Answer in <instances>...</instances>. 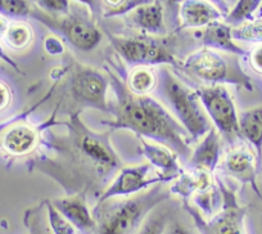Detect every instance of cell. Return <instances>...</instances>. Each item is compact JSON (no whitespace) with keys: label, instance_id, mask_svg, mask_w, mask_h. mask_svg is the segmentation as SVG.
Returning a JSON list of instances; mask_svg holds the SVG:
<instances>
[{"label":"cell","instance_id":"11","mask_svg":"<svg viewBox=\"0 0 262 234\" xmlns=\"http://www.w3.org/2000/svg\"><path fill=\"white\" fill-rule=\"evenodd\" d=\"M172 182L155 170L149 163L127 166L120 168L112 182L98 197L97 203L116 197H130L145 192L157 184Z\"/></svg>","mask_w":262,"mask_h":234},{"label":"cell","instance_id":"33","mask_svg":"<svg viewBox=\"0 0 262 234\" xmlns=\"http://www.w3.org/2000/svg\"><path fill=\"white\" fill-rule=\"evenodd\" d=\"M249 59H251L252 67H253L257 72H261L262 74V42L253 48V50L251 52Z\"/></svg>","mask_w":262,"mask_h":234},{"label":"cell","instance_id":"25","mask_svg":"<svg viewBox=\"0 0 262 234\" xmlns=\"http://www.w3.org/2000/svg\"><path fill=\"white\" fill-rule=\"evenodd\" d=\"M32 36L34 35H32L31 27L22 22H16V24L9 25L4 39L12 49H25L31 42Z\"/></svg>","mask_w":262,"mask_h":234},{"label":"cell","instance_id":"10","mask_svg":"<svg viewBox=\"0 0 262 234\" xmlns=\"http://www.w3.org/2000/svg\"><path fill=\"white\" fill-rule=\"evenodd\" d=\"M69 85L70 94L79 104L111 113L108 76L92 67L77 65L72 70Z\"/></svg>","mask_w":262,"mask_h":234},{"label":"cell","instance_id":"8","mask_svg":"<svg viewBox=\"0 0 262 234\" xmlns=\"http://www.w3.org/2000/svg\"><path fill=\"white\" fill-rule=\"evenodd\" d=\"M110 42L123 61L134 67L176 65L172 53L163 42L149 37H125L108 35Z\"/></svg>","mask_w":262,"mask_h":234},{"label":"cell","instance_id":"6","mask_svg":"<svg viewBox=\"0 0 262 234\" xmlns=\"http://www.w3.org/2000/svg\"><path fill=\"white\" fill-rule=\"evenodd\" d=\"M183 70L191 76L207 82L208 85H241L251 90V80L241 71L238 66L234 67L224 55L216 50L203 47L185 58L181 65Z\"/></svg>","mask_w":262,"mask_h":234},{"label":"cell","instance_id":"1","mask_svg":"<svg viewBox=\"0 0 262 234\" xmlns=\"http://www.w3.org/2000/svg\"><path fill=\"white\" fill-rule=\"evenodd\" d=\"M108 79L116 94V104L111 110L115 119L102 124L112 130H130L140 138L170 148L184 160L190 158V137L165 105L149 95L131 93L113 72H108Z\"/></svg>","mask_w":262,"mask_h":234},{"label":"cell","instance_id":"22","mask_svg":"<svg viewBox=\"0 0 262 234\" xmlns=\"http://www.w3.org/2000/svg\"><path fill=\"white\" fill-rule=\"evenodd\" d=\"M191 206L202 215L203 219H211L217 215L224 207V195L220 185L210 187L208 189L196 192L191 196Z\"/></svg>","mask_w":262,"mask_h":234},{"label":"cell","instance_id":"7","mask_svg":"<svg viewBox=\"0 0 262 234\" xmlns=\"http://www.w3.org/2000/svg\"><path fill=\"white\" fill-rule=\"evenodd\" d=\"M194 90L221 138H225L229 143L241 138L239 115L228 88L224 85H203Z\"/></svg>","mask_w":262,"mask_h":234},{"label":"cell","instance_id":"2","mask_svg":"<svg viewBox=\"0 0 262 234\" xmlns=\"http://www.w3.org/2000/svg\"><path fill=\"white\" fill-rule=\"evenodd\" d=\"M170 196L163 184H157L139 195L97 203L93 210L94 234H137L148 215Z\"/></svg>","mask_w":262,"mask_h":234},{"label":"cell","instance_id":"34","mask_svg":"<svg viewBox=\"0 0 262 234\" xmlns=\"http://www.w3.org/2000/svg\"><path fill=\"white\" fill-rule=\"evenodd\" d=\"M75 2L89 8L93 16H99L102 13V0H75Z\"/></svg>","mask_w":262,"mask_h":234},{"label":"cell","instance_id":"26","mask_svg":"<svg viewBox=\"0 0 262 234\" xmlns=\"http://www.w3.org/2000/svg\"><path fill=\"white\" fill-rule=\"evenodd\" d=\"M47 216L48 225H49L52 234H77L74 225L70 223L57 208L54 207L52 202H47Z\"/></svg>","mask_w":262,"mask_h":234},{"label":"cell","instance_id":"38","mask_svg":"<svg viewBox=\"0 0 262 234\" xmlns=\"http://www.w3.org/2000/svg\"><path fill=\"white\" fill-rule=\"evenodd\" d=\"M9 25L7 24V21L4 18H0V37L4 36L7 32V29H8Z\"/></svg>","mask_w":262,"mask_h":234},{"label":"cell","instance_id":"31","mask_svg":"<svg viewBox=\"0 0 262 234\" xmlns=\"http://www.w3.org/2000/svg\"><path fill=\"white\" fill-rule=\"evenodd\" d=\"M165 11V19L173 26H179V8L183 0H158Z\"/></svg>","mask_w":262,"mask_h":234},{"label":"cell","instance_id":"18","mask_svg":"<svg viewBox=\"0 0 262 234\" xmlns=\"http://www.w3.org/2000/svg\"><path fill=\"white\" fill-rule=\"evenodd\" d=\"M39 143L37 130L31 125L17 124L8 127L2 135V147L12 156H26L36 148Z\"/></svg>","mask_w":262,"mask_h":234},{"label":"cell","instance_id":"3","mask_svg":"<svg viewBox=\"0 0 262 234\" xmlns=\"http://www.w3.org/2000/svg\"><path fill=\"white\" fill-rule=\"evenodd\" d=\"M158 93L193 142H200L213 127L195 90L181 82L167 67L157 77Z\"/></svg>","mask_w":262,"mask_h":234},{"label":"cell","instance_id":"37","mask_svg":"<svg viewBox=\"0 0 262 234\" xmlns=\"http://www.w3.org/2000/svg\"><path fill=\"white\" fill-rule=\"evenodd\" d=\"M0 59H3L4 62H7V63H8V65H11L12 67H14V69H16L17 71L19 72V69H18V66H17V65H16V62H14L13 59H11V58H9L8 55H7V53L4 52L3 48H2V47H0Z\"/></svg>","mask_w":262,"mask_h":234},{"label":"cell","instance_id":"19","mask_svg":"<svg viewBox=\"0 0 262 234\" xmlns=\"http://www.w3.org/2000/svg\"><path fill=\"white\" fill-rule=\"evenodd\" d=\"M213 184L215 180L212 173L200 168H191L190 171L181 173L175 179V183L168 188V190L171 196L176 195L184 201H188L194 193L208 189Z\"/></svg>","mask_w":262,"mask_h":234},{"label":"cell","instance_id":"23","mask_svg":"<svg viewBox=\"0 0 262 234\" xmlns=\"http://www.w3.org/2000/svg\"><path fill=\"white\" fill-rule=\"evenodd\" d=\"M126 87L137 95H148L157 87V76L150 67H134L128 74Z\"/></svg>","mask_w":262,"mask_h":234},{"label":"cell","instance_id":"28","mask_svg":"<svg viewBox=\"0 0 262 234\" xmlns=\"http://www.w3.org/2000/svg\"><path fill=\"white\" fill-rule=\"evenodd\" d=\"M34 8L27 0H0V13L12 18H25L32 14Z\"/></svg>","mask_w":262,"mask_h":234},{"label":"cell","instance_id":"4","mask_svg":"<svg viewBox=\"0 0 262 234\" xmlns=\"http://www.w3.org/2000/svg\"><path fill=\"white\" fill-rule=\"evenodd\" d=\"M69 126L75 155L82 165L86 163L94 168L99 178L110 177L113 171L120 170V158L107 134H99L85 126L79 112L71 115Z\"/></svg>","mask_w":262,"mask_h":234},{"label":"cell","instance_id":"14","mask_svg":"<svg viewBox=\"0 0 262 234\" xmlns=\"http://www.w3.org/2000/svg\"><path fill=\"white\" fill-rule=\"evenodd\" d=\"M130 27L150 35H165L166 29L165 11L158 0L143 4L125 16Z\"/></svg>","mask_w":262,"mask_h":234},{"label":"cell","instance_id":"20","mask_svg":"<svg viewBox=\"0 0 262 234\" xmlns=\"http://www.w3.org/2000/svg\"><path fill=\"white\" fill-rule=\"evenodd\" d=\"M202 42L206 48L223 50L235 55H243L244 49L235 44L233 37V26L226 22L216 21L205 27L202 32Z\"/></svg>","mask_w":262,"mask_h":234},{"label":"cell","instance_id":"30","mask_svg":"<svg viewBox=\"0 0 262 234\" xmlns=\"http://www.w3.org/2000/svg\"><path fill=\"white\" fill-rule=\"evenodd\" d=\"M41 11L50 16H64L71 9L70 0H37Z\"/></svg>","mask_w":262,"mask_h":234},{"label":"cell","instance_id":"16","mask_svg":"<svg viewBox=\"0 0 262 234\" xmlns=\"http://www.w3.org/2000/svg\"><path fill=\"white\" fill-rule=\"evenodd\" d=\"M140 152L147 158L148 163L163 177L175 180L183 171L176 158V153L170 148L158 143H150L147 139H140Z\"/></svg>","mask_w":262,"mask_h":234},{"label":"cell","instance_id":"12","mask_svg":"<svg viewBox=\"0 0 262 234\" xmlns=\"http://www.w3.org/2000/svg\"><path fill=\"white\" fill-rule=\"evenodd\" d=\"M52 203L76 228L80 234H94L97 224L93 216V211L88 207L84 193L58 198L52 201Z\"/></svg>","mask_w":262,"mask_h":234},{"label":"cell","instance_id":"9","mask_svg":"<svg viewBox=\"0 0 262 234\" xmlns=\"http://www.w3.org/2000/svg\"><path fill=\"white\" fill-rule=\"evenodd\" d=\"M220 188L224 195V207L213 218L203 219L188 201H184V207L193 219L200 234H246V210L238 205L235 193L229 190L221 182Z\"/></svg>","mask_w":262,"mask_h":234},{"label":"cell","instance_id":"32","mask_svg":"<svg viewBox=\"0 0 262 234\" xmlns=\"http://www.w3.org/2000/svg\"><path fill=\"white\" fill-rule=\"evenodd\" d=\"M163 234H200L198 230H193L191 226L185 224L184 221L179 220V219H171L168 220L167 225H166Z\"/></svg>","mask_w":262,"mask_h":234},{"label":"cell","instance_id":"29","mask_svg":"<svg viewBox=\"0 0 262 234\" xmlns=\"http://www.w3.org/2000/svg\"><path fill=\"white\" fill-rule=\"evenodd\" d=\"M233 37L243 41H262V18L233 27Z\"/></svg>","mask_w":262,"mask_h":234},{"label":"cell","instance_id":"24","mask_svg":"<svg viewBox=\"0 0 262 234\" xmlns=\"http://www.w3.org/2000/svg\"><path fill=\"white\" fill-rule=\"evenodd\" d=\"M262 4V0H236L235 6L231 9L230 13L226 16L225 22L230 26L244 24V21L251 18Z\"/></svg>","mask_w":262,"mask_h":234},{"label":"cell","instance_id":"13","mask_svg":"<svg viewBox=\"0 0 262 234\" xmlns=\"http://www.w3.org/2000/svg\"><path fill=\"white\" fill-rule=\"evenodd\" d=\"M223 17V12L208 0H183L179 8V29L207 27Z\"/></svg>","mask_w":262,"mask_h":234},{"label":"cell","instance_id":"5","mask_svg":"<svg viewBox=\"0 0 262 234\" xmlns=\"http://www.w3.org/2000/svg\"><path fill=\"white\" fill-rule=\"evenodd\" d=\"M31 16L58 32L72 47L81 52H90L102 41V31L92 19L89 12L81 7L71 6L70 12L64 16H50L41 9L34 8Z\"/></svg>","mask_w":262,"mask_h":234},{"label":"cell","instance_id":"40","mask_svg":"<svg viewBox=\"0 0 262 234\" xmlns=\"http://www.w3.org/2000/svg\"><path fill=\"white\" fill-rule=\"evenodd\" d=\"M257 18H262V4L259 6L258 11H257Z\"/></svg>","mask_w":262,"mask_h":234},{"label":"cell","instance_id":"27","mask_svg":"<svg viewBox=\"0 0 262 234\" xmlns=\"http://www.w3.org/2000/svg\"><path fill=\"white\" fill-rule=\"evenodd\" d=\"M170 218L168 211L165 210H157L153 214L150 212L137 234H163Z\"/></svg>","mask_w":262,"mask_h":234},{"label":"cell","instance_id":"36","mask_svg":"<svg viewBox=\"0 0 262 234\" xmlns=\"http://www.w3.org/2000/svg\"><path fill=\"white\" fill-rule=\"evenodd\" d=\"M12 99L11 90L6 84L0 81V111H4L9 105Z\"/></svg>","mask_w":262,"mask_h":234},{"label":"cell","instance_id":"39","mask_svg":"<svg viewBox=\"0 0 262 234\" xmlns=\"http://www.w3.org/2000/svg\"><path fill=\"white\" fill-rule=\"evenodd\" d=\"M258 234H262V211H261V215H259V221H258Z\"/></svg>","mask_w":262,"mask_h":234},{"label":"cell","instance_id":"17","mask_svg":"<svg viewBox=\"0 0 262 234\" xmlns=\"http://www.w3.org/2000/svg\"><path fill=\"white\" fill-rule=\"evenodd\" d=\"M223 168L241 182L251 183L256 188V158L254 155L244 145L234 147L223 157Z\"/></svg>","mask_w":262,"mask_h":234},{"label":"cell","instance_id":"35","mask_svg":"<svg viewBox=\"0 0 262 234\" xmlns=\"http://www.w3.org/2000/svg\"><path fill=\"white\" fill-rule=\"evenodd\" d=\"M45 49L50 54H60L63 52V45L57 37H48L45 40Z\"/></svg>","mask_w":262,"mask_h":234},{"label":"cell","instance_id":"15","mask_svg":"<svg viewBox=\"0 0 262 234\" xmlns=\"http://www.w3.org/2000/svg\"><path fill=\"white\" fill-rule=\"evenodd\" d=\"M221 135L215 127L210 130L202 139L198 142L196 147L191 151L190 163L191 168L213 173L217 167L219 162L223 160V145H221Z\"/></svg>","mask_w":262,"mask_h":234},{"label":"cell","instance_id":"21","mask_svg":"<svg viewBox=\"0 0 262 234\" xmlns=\"http://www.w3.org/2000/svg\"><path fill=\"white\" fill-rule=\"evenodd\" d=\"M239 130L262 160V104L248 108L239 113Z\"/></svg>","mask_w":262,"mask_h":234}]
</instances>
